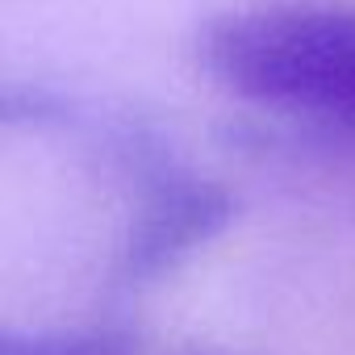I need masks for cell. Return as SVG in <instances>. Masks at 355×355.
<instances>
[{
    "instance_id": "4",
    "label": "cell",
    "mask_w": 355,
    "mask_h": 355,
    "mask_svg": "<svg viewBox=\"0 0 355 355\" xmlns=\"http://www.w3.org/2000/svg\"><path fill=\"white\" fill-rule=\"evenodd\" d=\"M330 121H343V125L355 130V71H351V80L343 84V92H338V101H334V109H330Z\"/></svg>"
},
{
    "instance_id": "3",
    "label": "cell",
    "mask_w": 355,
    "mask_h": 355,
    "mask_svg": "<svg viewBox=\"0 0 355 355\" xmlns=\"http://www.w3.org/2000/svg\"><path fill=\"white\" fill-rule=\"evenodd\" d=\"M134 338L121 326H88L67 334H5L0 355H130Z\"/></svg>"
},
{
    "instance_id": "2",
    "label": "cell",
    "mask_w": 355,
    "mask_h": 355,
    "mask_svg": "<svg viewBox=\"0 0 355 355\" xmlns=\"http://www.w3.org/2000/svg\"><path fill=\"white\" fill-rule=\"evenodd\" d=\"M234 214V197L214 180L163 184L125 234L117 255V276L125 284H146L180 263L193 247L209 243Z\"/></svg>"
},
{
    "instance_id": "1",
    "label": "cell",
    "mask_w": 355,
    "mask_h": 355,
    "mask_svg": "<svg viewBox=\"0 0 355 355\" xmlns=\"http://www.w3.org/2000/svg\"><path fill=\"white\" fill-rule=\"evenodd\" d=\"M197 55L234 96L330 117L355 71V13L334 5H263L214 17Z\"/></svg>"
}]
</instances>
